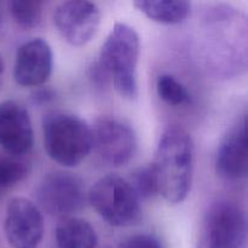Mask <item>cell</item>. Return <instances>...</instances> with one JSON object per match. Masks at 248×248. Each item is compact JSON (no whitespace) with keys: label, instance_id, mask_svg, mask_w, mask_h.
I'll list each match as a JSON object with an SVG mask.
<instances>
[{"label":"cell","instance_id":"6da1fadb","mask_svg":"<svg viewBox=\"0 0 248 248\" xmlns=\"http://www.w3.org/2000/svg\"><path fill=\"white\" fill-rule=\"evenodd\" d=\"M153 169L159 194L170 203H181L188 196L194 176V143L188 131L171 125L157 143Z\"/></svg>","mask_w":248,"mask_h":248},{"label":"cell","instance_id":"7a4b0ae2","mask_svg":"<svg viewBox=\"0 0 248 248\" xmlns=\"http://www.w3.org/2000/svg\"><path fill=\"white\" fill-rule=\"evenodd\" d=\"M140 52V41L137 31L125 23H115L102 45L97 60L116 92L130 101L138 96Z\"/></svg>","mask_w":248,"mask_h":248},{"label":"cell","instance_id":"3957f363","mask_svg":"<svg viewBox=\"0 0 248 248\" xmlns=\"http://www.w3.org/2000/svg\"><path fill=\"white\" fill-rule=\"evenodd\" d=\"M43 143L51 160L64 167H75L91 153V127L79 116L52 111L43 119Z\"/></svg>","mask_w":248,"mask_h":248},{"label":"cell","instance_id":"277c9868","mask_svg":"<svg viewBox=\"0 0 248 248\" xmlns=\"http://www.w3.org/2000/svg\"><path fill=\"white\" fill-rule=\"evenodd\" d=\"M87 199L99 217L111 227H131L140 219V199L127 179L116 174L98 179L90 189Z\"/></svg>","mask_w":248,"mask_h":248},{"label":"cell","instance_id":"5b68a950","mask_svg":"<svg viewBox=\"0 0 248 248\" xmlns=\"http://www.w3.org/2000/svg\"><path fill=\"white\" fill-rule=\"evenodd\" d=\"M247 240L245 212L234 202L217 201L208 207L203 218L202 248H244Z\"/></svg>","mask_w":248,"mask_h":248},{"label":"cell","instance_id":"8992f818","mask_svg":"<svg viewBox=\"0 0 248 248\" xmlns=\"http://www.w3.org/2000/svg\"><path fill=\"white\" fill-rule=\"evenodd\" d=\"M35 196L39 210L62 219L79 212L86 201L81 179L75 174L61 171L46 174L36 188Z\"/></svg>","mask_w":248,"mask_h":248},{"label":"cell","instance_id":"52a82bcc","mask_svg":"<svg viewBox=\"0 0 248 248\" xmlns=\"http://www.w3.org/2000/svg\"><path fill=\"white\" fill-rule=\"evenodd\" d=\"M92 148L114 167L128 164L137 152V136L130 125L110 116L96 119L91 127Z\"/></svg>","mask_w":248,"mask_h":248},{"label":"cell","instance_id":"ba28073f","mask_svg":"<svg viewBox=\"0 0 248 248\" xmlns=\"http://www.w3.org/2000/svg\"><path fill=\"white\" fill-rule=\"evenodd\" d=\"M53 23L58 33L72 46H84L92 40L101 23V10L94 2L69 0L56 6Z\"/></svg>","mask_w":248,"mask_h":248},{"label":"cell","instance_id":"9c48e42d","mask_svg":"<svg viewBox=\"0 0 248 248\" xmlns=\"http://www.w3.org/2000/svg\"><path fill=\"white\" fill-rule=\"evenodd\" d=\"M43 213L33 201L15 198L9 202L4 234L12 248H39L44 237Z\"/></svg>","mask_w":248,"mask_h":248},{"label":"cell","instance_id":"30bf717a","mask_svg":"<svg viewBox=\"0 0 248 248\" xmlns=\"http://www.w3.org/2000/svg\"><path fill=\"white\" fill-rule=\"evenodd\" d=\"M34 142L33 126L28 110L17 101L0 103V147L7 154L24 156Z\"/></svg>","mask_w":248,"mask_h":248},{"label":"cell","instance_id":"8fae6325","mask_svg":"<svg viewBox=\"0 0 248 248\" xmlns=\"http://www.w3.org/2000/svg\"><path fill=\"white\" fill-rule=\"evenodd\" d=\"M53 65L51 46L41 38L26 41L18 47L14 64V79L24 87H40L50 78Z\"/></svg>","mask_w":248,"mask_h":248},{"label":"cell","instance_id":"7c38bea8","mask_svg":"<svg viewBox=\"0 0 248 248\" xmlns=\"http://www.w3.org/2000/svg\"><path fill=\"white\" fill-rule=\"evenodd\" d=\"M247 170V118L244 115L220 142L216 155V171L227 181H240L246 178Z\"/></svg>","mask_w":248,"mask_h":248},{"label":"cell","instance_id":"4fadbf2b","mask_svg":"<svg viewBox=\"0 0 248 248\" xmlns=\"http://www.w3.org/2000/svg\"><path fill=\"white\" fill-rule=\"evenodd\" d=\"M57 248H97L98 236L94 228L81 218H63L55 232Z\"/></svg>","mask_w":248,"mask_h":248},{"label":"cell","instance_id":"5bb4252c","mask_svg":"<svg viewBox=\"0 0 248 248\" xmlns=\"http://www.w3.org/2000/svg\"><path fill=\"white\" fill-rule=\"evenodd\" d=\"M133 5L152 21L169 26L184 22L191 11L190 2L183 0H138Z\"/></svg>","mask_w":248,"mask_h":248},{"label":"cell","instance_id":"9a60e30c","mask_svg":"<svg viewBox=\"0 0 248 248\" xmlns=\"http://www.w3.org/2000/svg\"><path fill=\"white\" fill-rule=\"evenodd\" d=\"M31 171V164L24 156L0 154V193L27 178Z\"/></svg>","mask_w":248,"mask_h":248},{"label":"cell","instance_id":"2e32d148","mask_svg":"<svg viewBox=\"0 0 248 248\" xmlns=\"http://www.w3.org/2000/svg\"><path fill=\"white\" fill-rule=\"evenodd\" d=\"M156 92L160 99L172 107L184 106L190 102L186 87L171 74H162L156 80Z\"/></svg>","mask_w":248,"mask_h":248},{"label":"cell","instance_id":"e0dca14e","mask_svg":"<svg viewBox=\"0 0 248 248\" xmlns=\"http://www.w3.org/2000/svg\"><path fill=\"white\" fill-rule=\"evenodd\" d=\"M127 182L140 201L149 200L159 194L156 174L152 164L136 169Z\"/></svg>","mask_w":248,"mask_h":248},{"label":"cell","instance_id":"ac0fdd59","mask_svg":"<svg viewBox=\"0 0 248 248\" xmlns=\"http://www.w3.org/2000/svg\"><path fill=\"white\" fill-rule=\"evenodd\" d=\"M41 1H27V0H14L10 2V12L14 21L23 29H33L40 24L43 18Z\"/></svg>","mask_w":248,"mask_h":248},{"label":"cell","instance_id":"d6986e66","mask_svg":"<svg viewBox=\"0 0 248 248\" xmlns=\"http://www.w3.org/2000/svg\"><path fill=\"white\" fill-rule=\"evenodd\" d=\"M119 248H165V246L154 235L137 234L121 241Z\"/></svg>","mask_w":248,"mask_h":248},{"label":"cell","instance_id":"ffe728a7","mask_svg":"<svg viewBox=\"0 0 248 248\" xmlns=\"http://www.w3.org/2000/svg\"><path fill=\"white\" fill-rule=\"evenodd\" d=\"M53 98H55V92H53V90L48 89V87L40 86L31 93V102L34 104H39V106L47 104Z\"/></svg>","mask_w":248,"mask_h":248},{"label":"cell","instance_id":"44dd1931","mask_svg":"<svg viewBox=\"0 0 248 248\" xmlns=\"http://www.w3.org/2000/svg\"><path fill=\"white\" fill-rule=\"evenodd\" d=\"M2 74H4V60H2L1 55H0V85H1Z\"/></svg>","mask_w":248,"mask_h":248},{"label":"cell","instance_id":"7402d4cb","mask_svg":"<svg viewBox=\"0 0 248 248\" xmlns=\"http://www.w3.org/2000/svg\"><path fill=\"white\" fill-rule=\"evenodd\" d=\"M198 248H202V247H200V246H198Z\"/></svg>","mask_w":248,"mask_h":248},{"label":"cell","instance_id":"603a6c76","mask_svg":"<svg viewBox=\"0 0 248 248\" xmlns=\"http://www.w3.org/2000/svg\"><path fill=\"white\" fill-rule=\"evenodd\" d=\"M106 248H109V247H106Z\"/></svg>","mask_w":248,"mask_h":248}]
</instances>
